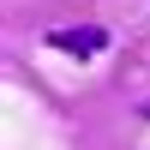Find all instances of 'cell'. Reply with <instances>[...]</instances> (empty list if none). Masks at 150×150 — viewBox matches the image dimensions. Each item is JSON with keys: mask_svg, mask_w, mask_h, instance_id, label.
Wrapping results in <instances>:
<instances>
[{"mask_svg": "<svg viewBox=\"0 0 150 150\" xmlns=\"http://www.w3.org/2000/svg\"><path fill=\"white\" fill-rule=\"evenodd\" d=\"M48 48H54V54L90 60V54H102V48H108V30H96V24H84V30H48Z\"/></svg>", "mask_w": 150, "mask_h": 150, "instance_id": "6da1fadb", "label": "cell"}, {"mask_svg": "<svg viewBox=\"0 0 150 150\" xmlns=\"http://www.w3.org/2000/svg\"><path fill=\"white\" fill-rule=\"evenodd\" d=\"M144 120H150V102H144Z\"/></svg>", "mask_w": 150, "mask_h": 150, "instance_id": "7a4b0ae2", "label": "cell"}]
</instances>
